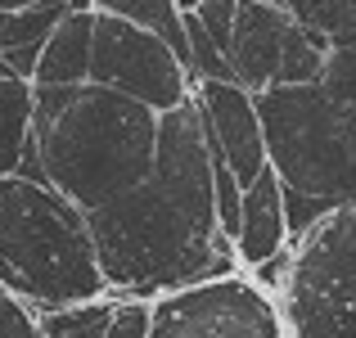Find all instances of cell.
<instances>
[{"instance_id":"obj_1","label":"cell","mask_w":356,"mask_h":338,"mask_svg":"<svg viewBox=\"0 0 356 338\" xmlns=\"http://www.w3.org/2000/svg\"><path fill=\"white\" fill-rule=\"evenodd\" d=\"M32 145L41 181L86 212L149 181L158 113L99 86H32Z\"/></svg>"},{"instance_id":"obj_2","label":"cell","mask_w":356,"mask_h":338,"mask_svg":"<svg viewBox=\"0 0 356 338\" xmlns=\"http://www.w3.org/2000/svg\"><path fill=\"white\" fill-rule=\"evenodd\" d=\"M104 289H176L221 280L235 261L230 239L217 225V203L181 194L149 172L145 185L86 212Z\"/></svg>"},{"instance_id":"obj_3","label":"cell","mask_w":356,"mask_h":338,"mask_svg":"<svg viewBox=\"0 0 356 338\" xmlns=\"http://www.w3.org/2000/svg\"><path fill=\"white\" fill-rule=\"evenodd\" d=\"M0 261L14 275L18 298L50 312L90 307L104 293L86 217L50 185L23 176L0 181Z\"/></svg>"},{"instance_id":"obj_4","label":"cell","mask_w":356,"mask_h":338,"mask_svg":"<svg viewBox=\"0 0 356 338\" xmlns=\"http://www.w3.org/2000/svg\"><path fill=\"white\" fill-rule=\"evenodd\" d=\"M252 108L266 140V167L280 176V190L334 208L356 203V118L321 81L270 86L252 95Z\"/></svg>"},{"instance_id":"obj_5","label":"cell","mask_w":356,"mask_h":338,"mask_svg":"<svg viewBox=\"0 0 356 338\" xmlns=\"http://www.w3.org/2000/svg\"><path fill=\"white\" fill-rule=\"evenodd\" d=\"M284 338H356V203L298 239L284 271Z\"/></svg>"},{"instance_id":"obj_6","label":"cell","mask_w":356,"mask_h":338,"mask_svg":"<svg viewBox=\"0 0 356 338\" xmlns=\"http://www.w3.org/2000/svg\"><path fill=\"white\" fill-rule=\"evenodd\" d=\"M95 9V5H90ZM90 86L127 95L149 113H172L190 99V77L176 54L145 27H131L95 9V41H90Z\"/></svg>"},{"instance_id":"obj_7","label":"cell","mask_w":356,"mask_h":338,"mask_svg":"<svg viewBox=\"0 0 356 338\" xmlns=\"http://www.w3.org/2000/svg\"><path fill=\"white\" fill-rule=\"evenodd\" d=\"M149 338H284L270 298L239 275L163 293L149 307Z\"/></svg>"},{"instance_id":"obj_8","label":"cell","mask_w":356,"mask_h":338,"mask_svg":"<svg viewBox=\"0 0 356 338\" xmlns=\"http://www.w3.org/2000/svg\"><path fill=\"white\" fill-rule=\"evenodd\" d=\"M190 95L203 113V131H208L212 149L221 154L226 172L235 176L239 190H248L266 172V140H261L252 95L235 81H194Z\"/></svg>"},{"instance_id":"obj_9","label":"cell","mask_w":356,"mask_h":338,"mask_svg":"<svg viewBox=\"0 0 356 338\" xmlns=\"http://www.w3.org/2000/svg\"><path fill=\"white\" fill-rule=\"evenodd\" d=\"M284 32H289V9L275 0H235V36H230V72L235 86L248 95L275 86L280 54H284Z\"/></svg>"},{"instance_id":"obj_10","label":"cell","mask_w":356,"mask_h":338,"mask_svg":"<svg viewBox=\"0 0 356 338\" xmlns=\"http://www.w3.org/2000/svg\"><path fill=\"white\" fill-rule=\"evenodd\" d=\"M289 243V230H284V199H280V176L261 172L257 181L243 190V208H239V239H235V252L248 266H266L270 257H280Z\"/></svg>"},{"instance_id":"obj_11","label":"cell","mask_w":356,"mask_h":338,"mask_svg":"<svg viewBox=\"0 0 356 338\" xmlns=\"http://www.w3.org/2000/svg\"><path fill=\"white\" fill-rule=\"evenodd\" d=\"M72 9L77 5H68V0H45V5L32 0V5H23V9H0V63H5L14 77L32 81L50 32Z\"/></svg>"},{"instance_id":"obj_12","label":"cell","mask_w":356,"mask_h":338,"mask_svg":"<svg viewBox=\"0 0 356 338\" xmlns=\"http://www.w3.org/2000/svg\"><path fill=\"white\" fill-rule=\"evenodd\" d=\"M90 41H95V9L77 5L50 32V41L41 50V63L32 72V86H45V90L86 86L90 81Z\"/></svg>"},{"instance_id":"obj_13","label":"cell","mask_w":356,"mask_h":338,"mask_svg":"<svg viewBox=\"0 0 356 338\" xmlns=\"http://www.w3.org/2000/svg\"><path fill=\"white\" fill-rule=\"evenodd\" d=\"M27 140H32V81L14 77L0 63V181L18 176Z\"/></svg>"},{"instance_id":"obj_14","label":"cell","mask_w":356,"mask_h":338,"mask_svg":"<svg viewBox=\"0 0 356 338\" xmlns=\"http://www.w3.org/2000/svg\"><path fill=\"white\" fill-rule=\"evenodd\" d=\"M325 59H330V41H325L321 32H312V27H302L293 14H289L275 86H316V81L325 77Z\"/></svg>"},{"instance_id":"obj_15","label":"cell","mask_w":356,"mask_h":338,"mask_svg":"<svg viewBox=\"0 0 356 338\" xmlns=\"http://www.w3.org/2000/svg\"><path fill=\"white\" fill-rule=\"evenodd\" d=\"M284 9L325 41H356V0H289Z\"/></svg>"},{"instance_id":"obj_16","label":"cell","mask_w":356,"mask_h":338,"mask_svg":"<svg viewBox=\"0 0 356 338\" xmlns=\"http://www.w3.org/2000/svg\"><path fill=\"white\" fill-rule=\"evenodd\" d=\"M108 321H113V303H90L72 307V312H50L41 321V338H104Z\"/></svg>"},{"instance_id":"obj_17","label":"cell","mask_w":356,"mask_h":338,"mask_svg":"<svg viewBox=\"0 0 356 338\" xmlns=\"http://www.w3.org/2000/svg\"><path fill=\"white\" fill-rule=\"evenodd\" d=\"M190 9H194V18H199L203 36H208L221 50V59H226L230 36H235V0H199V5H190Z\"/></svg>"},{"instance_id":"obj_18","label":"cell","mask_w":356,"mask_h":338,"mask_svg":"<svg viewBox=\"0 0 356 338\" xmlns=\"http://www.w3.org/2000/svg\"><path fill=\"white\" fill-rule=\"evenodd\" d=\"M280 199H284V230H289V239H307V234L334 212V203L302 199V194H289V190H280Z\"/></svg>"},{"instance_id":"obj_19","label":"cell","mask_w":356,"mask_h":338,"mask_svg":"<svg viewBox=\"0 0 356 338\" xmlns=\"http://www.w3.org/2000/svg\"><path fill=\"white\" fill-rule=\"evenodd\" d=\"M0 338H41V321L5 284H0Z\"/></svg>"}]
</instances>
